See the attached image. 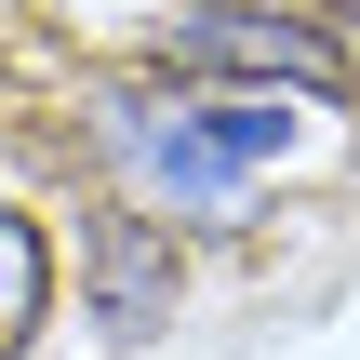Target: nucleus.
Here are the masks:
<instances>
[{
  "mask_svg": "<svg viewBox=\"0 0 360 360\" xmlns=\"http://www.w3.org/2000/svg\"><path fill=\"white\" fill-rule=\"evenodd\" d=\"M160 67H200V80H254V94H307V107H347L360 94V53L334 27L281 13V0H200L160 27Z\"/></svg>",
  "mask_w": 360,
  "mask_h": 360,
  "instance_id": "nucleus-1",
  "label": "nucleus"
},
{
  "mask_svg": "<svg viewBox=\"0 0 360 360\" xmlns=\"http://www.w3.org/2000/svg\"><path fill=\"white\" fill-rule=\"evenodd\" d=\"M80 281H94V321H107V334H160V321H174V294H187V254H174V227H160V214L107 200V214L80 227Z\"/></svg>",
  "mask_w": 360,
  "mask_h": 360,
  "instance_id": "nucleus-2",
  "label": "nucleus"
},
{
  "mask_svg": "<svg viewBox=\"0 0 360 360\" xmlns=\"http://www.w3.org/2000/svg\"><path fill=\"white\" fill-rule=\"evenodd\" d=\"M107 134H120V147H134L174 200H200V214H227V200H240V174L200 147V120H147V94H107Z\"/></svg>",
  "mask_w": 360,
  "mask_h": 360,
  "instance_id": "nucleus-3",
  "label": "nucleus"
},
{
  "mask_svg": "<svg viewBox=\"0 0 360 360\" xmlns=\"http://www.w3.org/2000/svg\"><path fill=\"white\" fill-rule=\"evenodd\" d=\"M40 321H53V240H40V227L0 200V360L27 347Z\"/></svg>",
  "mask_w": 360,
  "mask_h": 360,
  "instance_id": "nucleus-4",
  "label": "nucleus"
},
{
  "mask_svg": "<svg viewBox=\"0 0 360 360\" xmlns=\"http://www.w3.org/2000/svg\"><path fill=\"white\" fill-rule=\"evenodd\" d=\"M200 147H214L227 174H254V160H281V94H227V107L200 120Z\"/></svg>",
  "mask_w": 360,
  "mask_h": 360,
  "instance_id": "nucleus-5",
  "label": "nucleus"
}]
</instances>
